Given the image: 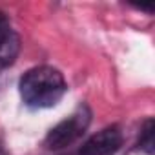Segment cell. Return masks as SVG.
<instances>
[{
    "label": "cell",
    "instance_id": "1",
    "mask_svg": "<svg viewBox=\"0 0 155 155\" xmlns=\"http://www.w3.org/2000/svg\"><path fill=\"white\" fill-rule=\"evenodd\" d=\"M20 97L29 108H53L68 91L64 75L51 66H35L28 69L18 82Z\"/></svg>",
    "mask_w": 155,
    "mask_h": 155
},
{
    "label": "cell",
    "instance_id": "2",
    "mask_svg": "<svg viewBox=\"0 0 155 155\" xmlns=\"http://www.w3.org/2000/svg\"><path fill=\"white\" fill-rule=\"evenodd\" d=\"M90 122H91V110L88 106H79L68 119L60 120L57 126H53L48 131L44 139V146L55 151V150H64L75 144L84 135Z\"/></svg>",
    "mask_w": 155,
    "mask_h": 155
},
{
    "label": "cell",
    "instance_id": "3",
    "mask_svg": "<svg viewBox=\"0 0 155 155\" xmlns=\"http://www.w3.org/2000/svg\"><path fill=\"white\" fill-rule=\"evenodd\" d=\"M122 146V131L119 126H108L90 137L79 150V155H115Z\"/></svg>",
    "mask_w": 155,
    "mask_h": 155
},
{
    "label": "cell",
    "instance_id": "4",
    "mask_svg": "<svg viewBox=\"0 0 155 155\" xmlns=\"http://www.w3.org/2000/svg\"><path fill=\"white\" fill-rule=\"evenodd\" d=\"M20 51V40L9 18L0 11V69L11 66Z\"/></svg>",
    "mask_w": 155,
    "mask_h": 155
},
{
    "label": "cell",
    "instance_id": "5",
    "mask_svg": "<svg viewBox=\"0 0 155 155\" xmlns=\"http://www.w3.org/2000/svg\"><path fill=\"white\" fill-rule=\"evenodd\" d=\"M139 150H142L144 153L151 155L153 153V120L148 119L144 122V126L140 128V137H139Z\"/></svg>",
    "mask_w": 155,
    "mask_h": 155
},
{
    "label": "cell",
    "instance_id": "6",
    "mask_svg": "<svg viewBox=\"0 0 155 155\" xmlns=\"http://www.w3.org/2000/svg\"><path fill=\"white\" fill-rule=\"evenodd\" d=\"M0 155H8V151H6V148H4L2 142H0Z\"/></svg>",
    "mask_w": 155,
    "mask_h": 155
}]
</instances>
